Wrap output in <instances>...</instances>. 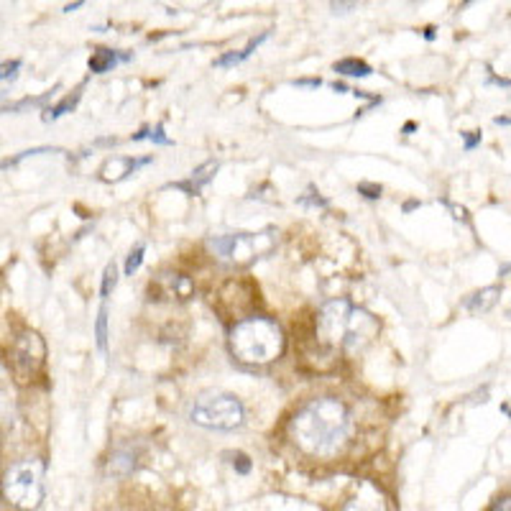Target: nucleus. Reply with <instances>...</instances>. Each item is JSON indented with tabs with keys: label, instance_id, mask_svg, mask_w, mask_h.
Returning a JSON list of instances; mask_svg holds the SVG:
<instances>
[{
	"label": "nucleus",
	"instance_id": "obj_2",
	"mask_svg": "<svg viewBox=\"0 0 511 511\" xmlns=\"http://www.w3.org/2000/svg\"><path fill=\"white\" fill-rule=\"evenodd\" d=\"M317 340L332 350H363L378 332L376 317L348 299H332L323 304L315 320Z\"/></svg>",
	"mask_w": 511,
	"mask_h": 511
},
{
	"label": "nucleus",
	"instance_id": "obj_26",
	"mask_svg": "<svg viewBox=\"0 0 511 511\" xmlns=\"http://www.w3.org/2000/svg\"><path fill=\"white\" fill-rule=\"evenodd\" d=\"M491 72V70H489ZM489 84H498V87H511V79H506V77H496L493 72L489 75Z\"/></svg>",
	"mask_w": 511,
	"mask_h": 511
},
{
	"label": "nucleus",
	"instance_id": "obj_28",
	"mask_svg": "<svg viewBox=\"0 0 511 511\" xmlns=\"http://www.w3.org/2000/svg\"><path fill=\"white\" fill-rule=\"evenodd\" d=\"M448 207L453 210V217H458V220H465V217H468L463 207H455V205H448Z\"/></svg>",
	"mask_w": 511,
	"mask_h": 511
},
{
	"label": "nucleus",
	"instance_id": "obj_30",
	"mask_svg": "<svg viewBox=\"0 0 511 511\" xmlns=\"http://www.w3.org/2000/svg\"><path fill=\"white\" fill-rule=\"evenodd\" d=\"M493 123H496V126H511V118L509 115H504V118L498 115V118H493Z\"/></svg>",
	"mask_w": 511,
	"mask_h": 511
},
{
	"label": "nucleus",
	"instance_id": "obj_29",
	"mask_svg": "<svg viewBox=\"0 0 511 511\" xmlns=\"http://www.w3.org/2000/svg\"><path fill=\"white\" fill-rule=\"evenodd\" d=\"M297 84H307V87H320V79H297Z\"/></svg>",
	"mask_w": 511,
	"mask_h": 511
},
{
	"label": "nucleus",
	"instance_id": "obj_14",
	"mask_svg": "<svg viewBox=\"0 0 511 511\" xmlns=\"http://www.w3.org/2000/svg\"><path fill=\"white\" fill-rule=\"evenodd\" d=\"M332 70L337 75H343V77H371V64H366L363 59H356V56H345L340 62L332 64Z\"/></svg>",
	"mask_w": 511,
	"mask_h": 511
},
{
	"label": "nucleus",
	"instance_id": "obj_7",
	"mask_svg": "<svg viewBox=\"0 0 511 511\" xmlns=\"http://www.w3.org/2000/svg\"><path fill=\"white\" fill-rule=\"evenodd\" d=\"M44 363H46V345L39 332L26 330L15 337L13 350H11V366L18 381H34L41 373Z\"/></svg>",
	"mask_w": 511,
	"mask_h": 511
},
{
	"label": "nucleus",
	"instance_id": "obj_1",
	"mask_svg": "<svg viewBox=\"0 0 511 511\" xmlns=\"http://www.w3.org/2000/svg\"><path fill=\"white\" fill-rule=\"evenodd\" d=\"M295 445L312 458L337 455L350 434V409L335 396L309 399L289 422Z\"/></svg>",
	"mask_w": 511,
	"mask_h": 511
},
{
	"label": "nucleus",
	"instance_id": "obj_17",
	"mask_svg": "<svg viewBox=\"0 0 511 511\" xmlns=\"http://www.w3.org/2000/svg\"><path fill=\"white\" fill-rule=\"evenodd\" d=\"M79 98H82V92H79V90H75V95H67V98H64L62 103H56L54 108H46V110H44V120H46V123H49V120L62 118L64 112L75 110V108H77V103H79Z\"/></svg>",
	"mask_w": 511,
	"mask_h": 511
},
{
	"label": "nucleus",
	"instance_id": "obj_3",
	"mask_svg": "<svg viewBox=\"0 0 511 511\" xmlns=\"http://www.w3.org/2000/svg\"><path fill=\"white\" fill-rule=\"evenodd\" d=\"M284 332L271 317H245L231 330V353L240 363L266 366L284 353Z\"/></svg>",
	"mask_w": 511,
	"mask_h": 511
},
{
	"label": "nucleus",
	"instance_id": "obj_22",
	"mask_svg": "<svg viewBox=\"0 0 511 511\" xmlns=\"http://www.w3.org/2000/svg\"><path fill=\"white\" fill-rule=\"evenodd\" d=\"M358 192H361L366 200H378V197H381V187H378V184H371V182H361L358 184Z\"/></svg>",
	"mask_w": 511,
	"mask_h": 511
},
{
	"label": "nucleus",
	"instance_id": "obj_20",
	"mask_svg": "<svg viewBox=\"0 0 511 511\" xmlns=\"http://www.w3.org/2000/svg\"><path fill=\"white\" fill-rule=\"evenodd\" d=\"M115 284H118V266H115V264H108L105 273H103V287H100V295H103V299H108V297L112 295Z\"/></svg>",
	"mask_w": 511,
	"mask_h": 511
},
{
	"label": "nucleus",
	"instance_id": "obj_31",
	"mask_svg": "<svg viewBox=\"0 0 511 511\" xmlns=\"http://www.w3.org/2000/svg\"><path fill=\"white\" fill-rule=\"evenodd\" d=\"M84 3L79 0V3H72V6H64V13H72V11H77V8H82Z\"/></svg>",
	"mask_w": 511,
	"mask_h": 511
},
{
	"label": "nucleus",
	"instance_id": "obj_33",
	"mask_svg": "<svg viewBox=\"0 0 511 511\" xmlns=\"http://www.w3.org/2000/svg\"><path fill=\"white\" fill-rule=\"evenodd\" d=\"M414 128H417V126H414V123H406V126H404V134H412Z\"/></svg>",
	"mask_w": 511,
	"mask_h": 511
},
{
	"label": "nucleus",
	"instance_id": "obj_11",
	"mask_svg": "<svg viewBox=\"0 0 511 511\" xmlns=\"http://www.w3.org/2000/svg\"><path fill=\"white\" fill-rule=\"evenodd\" d=\"M128 59H131V54H120V51H112V49H95L87 64H90L92 75H105L115 64H123Z\"/></svg>",
	"mask_w": 511,
	"mask_h": 511
},
{
	"label": "nucleus",
	"instance_id": "obj_27",
	"mask_svg": "<svg viewBox=\"0 0 511 511\" xmlns=\"http://www.w3.org/2000/svg\"><path fill=\"white\" fill-rule=\"evenodd\" d=\"M350 8H356V3H332V11H335V13H348Z\"/></svg>",
	"mask_w": 511,
	"mask_h": 511
},
{
	"label": "nucleus",
	"instance_id": "obj_8",
	"mask_svg": "<svg viewBox=\"0 0 511 511\" xmlns=\"http://www.w3.org/2000/svg\"><path fill=\"white\" fill-rule=\"evenodd\" d=\"M151 295H159L162 299H176V302H187L189 297L195 295V284L182 276V273H159L154 281H151Z\"/></svg>",
	"mask_w": 511,
	"mask_h": 511
},
{
	"label": "nucleus",
	"instance_id": "obj_34",
	"mask_svg": "<svg viewBox=\"0 0 511 511\" xmlns=\"http://www.w3.org/2000/svg\"><path fill=\"white\" fill-rule=\"evenodd\" d=\"M509 317H511V309H509Z\"/></svg>",
	"mask_w": 511,
	"mask_h": 511
},
{
	"label": "nucleus",
	"instance_id": "obj_10",
	"mask_svg": "<svg viewBox=\"0 0 511 511\" xmlns=\"http://www.w3.org/2000/svg\"><path fill=\"white\" fill-rule=\"evenodd\" d=\"M501 292H504V289L498 287V284L478 289V292H473V295H468L463 299V309H468L470 315H486V312H491V309L496 307Z\"/></svg>",
	"mask_w": 511,
	"mask_h": 511
},
{
	"label": "nucleus",
	"instance_id": "obj_32",
	"mask_svg": "<svg viewBox=\"0 0 511 511\" xmlns=\"http://www.w3.org/2000/svg\"><path fill=\"white\" fill-rule=\"evenodd\" d=\"M425 39H427V41H432V39H434V28L432 26L425 28Z\"/></svg>",
	"mask_w": 511,
	"mask_h": 511
},
{
	"label": "nucleus",
	"instance_id": "obj_9",
	"mask_svg": "<svg viewBox=\"0 0 511 511\" xmlns=\"http://www.w3.org/2000/svg\"><path fill=\"white\" fill-rule=\"evenodd\" d=\"M151 159H131V156H112L108 159L105 167L100 169V179L103 182H120L128 174H134L136 169L146 167Z\"/></svg>",
	"mask_w": 511,
	"mask_h": 511
},
{
	"label": "nucleus",
	"instance_id": "obj_19",
	"mask_svg": "<svg viewBox=\"0 0 511 511\" xmlns=\"http://www.w3.org/2000/svg\"><path fill=\"white\" fill-rule=\"evenodd\" d=\"M143 253H146V243H136V248H131L126 259V276H134L138 271L141 264H143Z\"/></svg>",
	"mask_w": 511,
	"mask_h": 511
},
{
	"label": "nucleus",
	"instance_id": "obj_25",
	"mask_svg": "<svg viewBox=\"0 0 511 511\" xmlns=\"http://www.w3.org/2000/svg\"><path fill=\"white\" fill-rule=\"evenodd\" d=\"M478 143H481V134H476V131H473V134H465V151H473Z\"/></svg>",
	"mask_w": 511,
	"mask_h": 511
},
{
	"label": "nucleus",
	"instance_id": "obj_6",
	"mask_svg": "<svg viewBox=\"0 0 511 511\" xmlns=\"http://www.w3.org/2000/svg\"><path fill=\"white\" fill-rule=\"evenodd\" d=\"M273 243H276V233L264 231V233H233V235H220V238L210 240V248L215 251L217 259L231 261L235 266H248L256 259L271 253Z\"/></svg>",
	"mask_w": 511,
	"mask_h": 511
},
{
	"label": "nucleus",
	"instance_id": "obj_12",
	"mask_svg": "<svg viewBox=\"0 0 511 511\" xmlns=\"http://www.w3.org/2000/svg\"><path fill=\"white\" fill-rule=\"evenodd\" d=\"M217 172V162H205L202 167H197L195 172H192V176H189V182H179L176 184V189H184V192H189V195H197L200 189L205 187V184L210 182L212 176H215Z\"/></svg>",
	"mask_w": 511,
	"mask_h": 511
},
{
	"label": "nucleus",
	"instance_id": "obj_5",
	"mask_svg": "<svg viewBox=\"0 0 511 511\" xmlns=\"http://www.w3.org/2000/svg\"><path fill=\"white\" fill-rule=\"evenodd\" d=\"M189 420L207 429H220V432H231V429L240 427L245 420V409L240 399H235L233 394L223 392H210L202 394L195 401Z\"/></svg>",
	"mask_w": 511,
	"mask_h": 511
},
{
	"label": "nucleus",
	"instance_id": "obj_13",
	"mask_svg": "<svg viewBox=\"0 0 511 511\" xmlns=\"http://www.w3.org/2000/svg\"><path fill=\"white\" fill-rule=\"evenodd\" d=\"M266 39H269V31H264V34H259V36H256V39H251L245 49H240V51H228V54L217 56V59H215V67H233V64L245 62V59H248V56H251L253 51L259 49L261 44L266 41Z\"/></svg>",
	"mask_w": 511,
	"mask_h": 511
},
{
	"label": "nucleus",
	"instance_id": "obj_4",
	"mask_svg": "<svg viewBox=\"0 0 511 511\" xmlns=\"http://www.w3.org/2000/svg\"><path fill=\"white\" fill-rule=\"evenodd\" d=\"M3 496L15 509L31 511L44 501V463L39 458H26L6 470Z\"/></svg>",
	"mask_w": 511,
	"mask_h": 511
},
{
	"label": "nucleus",
	"instance_id": "obj_24",
	"mask_svg": "<svg viewBox=\"0 0 511 511\" xmlns=\"http://www.w3.org/2000/svg\"><path fill=\"white\" fill-rule=\"evenodd\" d=\"M489 511H511V496H504V498H498V501H493V506H491Z\"/></svg>",
	"mask_w": 511,
	"mask_h": 511
},
{
	"label": "nucleus",
	"instance_id": "obj_23",
	"mask_svg": "<svg viewBox=\"0 0 511 511\" xmlns=\"http://www.w3.org/2000/svg\"><path fill=\"white\" fill-rule=\"evenodd\" d=\"M233 468L238 470V473H251V460H248V455H243V453H235L233 455Z\"/></svg>",
	"mask_w": 511,
	"mask_h": 511
},
{
	"label": "nucleus",
	"instance_id": "obj_21",
	"mask_svg": "<svg viewBox=\"0 0 511 511\" xmlns=\"http://www.w3.org/2000/svg\"><path fill=\"white\" fill-rule=\"evenodd\" d=\"M18 70H21V59H8V62H3L0 64V82L3 79H13Z\"/></svg>",
	"mask_w": 511,
	"mask_h": 511
},
{
	"label": "nucleus",
	"instance_id": "obj_15",
	"mask_svg": "<svg viewBox=\"0 0 511 511\" xmlns=\"http://www.w3.org/2000/svg\"><path fill=\"white\" fill-rule=\"evenodd\" d=\"M343 511H386L384 501L376 493H358L350 501H345Z\"/></svg>",
	"mask_w": 511,
	"mask_h": 511
},
{
	"label": "nucleus",
	"instance_id": "obj_18",
	"mask_svg": "<svg viewBox=\"0 0 511 511\" xmlns=\"http://www.w3.org/2000/svg\"><path fill=\"white\" fill-rule=\"evenodd\" d=\"M95 340H98V348L103 353H108V307L100 304L98 309V320H95Z\"/></svg>",
	"mask_w": 511,
	"mask_h": 511
},
{
	"label": "nucleus",
	"instance_id": "obj_16",
	"mask_svg": "<svg viewBox=\"0 0 511 511\" xmlns=\"http://www.w3.org/2000/svg\"><path fill=\"white\" fill-rule=\"evenodd\" d=\"M134 468H136V460L128 450L112 453V458L108 460V476H128Z\"/></svg>",
	"mask_w": 511,
	"mask_h": 511
}]
</instances>
